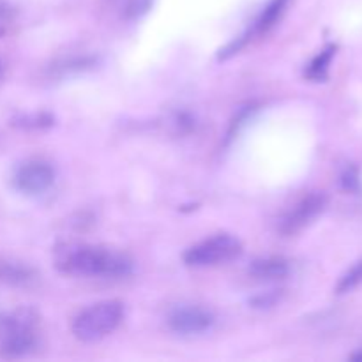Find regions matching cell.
Here are the masks:
<instances>
[{
	"mask_svg": "<svg viewBox=\"0 0 362 362\" xmlns=\"http://www.w3.org/2000/svg\"><path fill=\"white\" fill-rule=\"evenodd\" d=\"M53 264L71 278L119 279L133 272L134 264L126 253L94 244L67 243L53 251Z\"/></svg>",
	"mask_w": 362,
	"mask_h": 362,
	"instance_id": "obj_1",
	"label": "cell"
},
{
	"mask_svg": "<svg viewBox=\"0 0 362 362\" xmlns=\"http://www.w3.org/2000/svg\"><path fill=\"white\" fill-rule=\"evenodd\" d=\"M41 345V318L30 308L0 313V357L23 359Z\"/></svg>",
	"mask_w": 362,
	"mask_h": 362,
	"instance_id": "obj_2",
	"label": "cell"
},
{
	"mask_svg": "<svg viewBox=\"0 0 362 362\" xmlns=\"http://www.w3.org/2000/svg\"><path fill=\"white\" fill-rule=\"evenodd\" d=\"M124 320V304L120 300H99L81 310L74 317L71 331L83 343H95L108 338Z\"/></svg>",
	"mask_w": 362,
	"mask_h": 362,
	"instance_id": "obj_3",
	"label": "cell"
},
{
	"mask_svg": "<svg viewBox=\"0 0 362 362\" xmlns=\"http://www.w3.org/2000/svg\"><path fill=\"white\" fill-rule=\"evenodd\" d=\"M243 243L232 233H216L200 243L193 244L184 253V264L187 267H216V265L228 264L243 255Z\"/></svg>",
	"mask_w": 362,
	"mask_h": 362,
	"instance_id": "obj_4",
	"label": "cell"
},
{
	"mask_svg": "<svg viewBox=\"0 0 362 362\" xmlns=\"http://www.w3.org/2000/svg\"><path fill=\"white\" fill-rule=\"evenodd\" d=\"M288 4L290 0H269V2L265 4L264 9L257 14V18H255L253 21H251L247 30L243 32L237 39H233L232 42H228L225 48H221L218 59L219 60L232 59L233 55L243 52L250 42L265 37V35H267L269 32H271L272 28L281 21V18L285 16L286 9H288Z\"/></svg>",
	"mask_w": 362,
	"mask_h": 362,
	"instance_id": "obj_5",
	"label": "cell"
},
{
	"mask_svg": "<svg viewBox=\"0 0 362 362\" xmlns=\"http://www.w3.org/2000/svg\"><path fill=\"white\" fill-rule=\"evenodd\" d=\"M325 207H327V197L324 193L315 191V193L306 194L279 219V233H283L285 237L297 235L306 226H310L325 211Z\"/></svg>",
	"mask_w": 362,
	"mask_h": 362,
	"instance_id": "obj_6",
	"label": "cell"
},
{
	"mask_svg": "<svg viewBox=\"0 0 362 362\" xmlns=\"http://www.w3.org/2000/svg\"><path fill=\"white\" fill-rule=\"evenodd\" d=\"M55 168L45 159H28L14 172V187L28 197H39L49 191L55 184Z\"/></svg>",
	"mask_w": 362,
	"mask_h": 362,
	"instance_id": "obj_7",
	"label": "cell"
},
{
	"mask_svg": "<svg viewBox=\"0 0 362 362\" xmlns=\"http://www.w3.org/2000/svg\"><path fill=\"white\" fill-rule=\"evenodd\" d=\"M168 327L182 336H194L211 331L216 317L207 308L197 304H180L168 313Z\"/></svg>",
	"mask_w": 362,
	"mask_h": 362,
	"instance_id": "obj_8",
	"label": "cell"
},
{
	"mask_svg": "<svg viewBox=\"0 0 362 362\" xmlns=\"http://www.w3.org/2000/svg\"><path fill=\"white\" fill-rule=\"evenodd\" d=\"M41 281V274L27 262L16 258H0V283L9 288L30 290Z\"/></svg>",
	"mask_w": 362,
	"mask_h": 362,
	"instance_id": "obj_9",
	"label": "cell"
},
{
	"mask_svg": "<svg viewBox=\"0 0 362 362\" xmlns=\"http://www.w3.org/2000/svg\"><path fill=\"white\" fill-rule=\"evenodd\" d=\"M247 272L258 281H281L290 274V264L281 257H262L251 262Z\"/></svg>",
	"mask_w": 362,
	"mask_h": 362,
	"instance_id": "obj_10",
	"label": "cell"
},
{
	"mask_svg": "<svg viewBox=\"0 0 362 362\" xmlns=\"http://www.w3.org/2000/svg\"><path fill=\"white\" fill-rule=\"evenodd\" d=\"M336 53H338V45L334 42H329L327 46L320 49L318 55H315L311 59V62L306 66V78L311 81H325L329 76V69H331V64L334 60Z\"/></svg>",
	"mask_w": 362,
	"mask_h": 362,
	"instance_id": "obj_11",
	"label": "cell"
},
{
	"mask_svg": "<svg viewBox=\"0 0 362 362\" xmlns=\"http://www.w3.org/2000/svg\"><path fill=\"white\" fill-rule=\"evenodd\" d=\"M95 64L94 57H71V59H64L53 66V71L59 73L60 76H66L69 73H80V71L90 69Z\"/></svg>",
	"mask_w": 362,
	"mask_h": 362,
	"instance_id": "obj_12",
	"label": "cell"
},
{
	"mask_svg": "<svg viewBox=\"0 0 362 362\" xmlns=\"http://www.w3.org/2000/svg\"><path fill=\"white\" fill-rule=\"evenodd\" d=\"M362 285V260L357 262L350 271H346L345 274L339 279L338 286H336V292L338 293H349L354 288Z\"/></svg>",
	"mask_w": 362,
	"mask_h": 362,
	"instance_id": "obj_13",
	"label": "cell"
},
{
	"mask_svg": "<svg viewBox=\"0 0 362 362\" xmlns=\"http://www.w3.org/2000/svg\"><path fill=\"white\" fill-rule=\"evenodd\" d=\"M152 6H154V0H124L122 4L124 16L131 21L140 20V18H144L145 14H148V11L152 9Z\"/></svg>",
	"mask_w": 362,
	"mask_h": 362,
	"instance_id": "obj_14",
	"label": "cell"
},
{
	"mask_svg": "<svg viewBox=\"0 0 362 362\" xmlns=\"http://www.w3.org/2000/svg\"><path fill=\"white\" fill-rule=\"evenodd\" d=\"M339 182H341V187L349 193H357L361 191V175L359 168L354 165H349L341 172V177H339Z\"/></svg>",
	"mask_w": 362,
	"mask_h": 362,
	"instance_id": "obj_15",
	"label": "cell"
},
{
	"mask_svg": "<svg viewBox=\"0 0 362 362\" xmlns=\"http://www.w3.org/2000/svg\"><path fill=\"white\" fill-rule=\"evenodd\" d=\"M53 124V119L46 113H34V115H25L16 120V126L23 127V129H42V127H49Z\"/></svg>",
	"mask_w": 362,
	"mask_h": 362,
	"instance_id": "obj_16",
	"label": "cell"
},
{
	"mask_svg": "<svg viewBox=\"0 0 362 362\" xmlns=\"http://www.w3.org/2000/svg\"><path fill=\"white\" fill-rule=\"evenodd\" d=\"M14 13L9 6H6L4 2H0V37L6 35L9 32L11 25H13Z\"/></svg>",
	"mask_w": 362,
	"mask_h": 362,
	"instance_id": "obj_17",
	"label": "cell"
},
{
	"mask_svg": "<svg viewBox=\"0 0 362 362\" xmlns=\"http://www.w3.org/2000/svg\"><path fill=\"white\" fill-rule=\"evenodd\" d=\"M352 359H354V361H362V352H356V354H354Z\"/></svg>",
	"mask_w": 362,
	"mask_h": 362,
	"instance_id": "obj_18",
	"label": "cell"
},
{
	"mask_svg": "<svg viewBox=\"0 0 362 362\" xmlns=\"http://www.w3.org/2000/svg\"><path fill=\"white\" fill-rule=\"evenodd\" d=\"M2 74H4V66H2V62H0V78H2Z\"/></svg>",
	"mask_w": 362,
	"mask_h": 362,
	"instance_id": "obj_19",
	"label": "cell"
}]
</instances>
